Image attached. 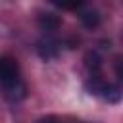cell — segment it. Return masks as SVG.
Returning <instances> with one entry per match:
<instances>
[{"label":"cell","mask_w":123,"mask_h":123,"mask_svg":"<svg viewBox=\"0 0 123 123\" xmlns=\"http://www.w3.org/2000/svg\"><path fill=\"white\" fill-rule=\"evenodd\" d=\"M0 86L10 102H21L27 96V86L21 81L19 65L10 56L0 58Z\"/></svg>","instance_id":"6da1fadb"},{"label":"cell","mask_w":123,"mask_h":123,"mask_svg":"<svg viewBox=\"0 0 123 123\" xmlns=\"http://www.w3.org/2000/svg\"><path fill=\"white\" fill-rule=\"evenodd\" d=\"M58 40L52 38V37H42L38 42H37V52L42 60H52L58 56Z\"/></svg>","instance_id":"7a4b0ae2"},{"label":"cell","mask_w":123,"mask_h":123,"mask_svg":"<svg viewBox=\"0 0 123 123\" xmlns=\"http://www.w3.org/2000/svg\"><path fill=\"white\" fill-rule=\"evenodd\" d=\"M60 17L58 15H54V13H40V17H38V25H40V29L42 31H46V33H54L58 27H60Z\"/></svg>","instance_id":"3957f363"},{"label":"cell","mask_w":123,"mask_h":123,"mask_svg":"<svg viewBox=\"0 0 123 123\" xmlns=\"http://www.w3.org/2000/svg\"><path fill=\"white\" fill-rule=\"evenodd\" d=\"M79 17H81V23H83L86 29L98 27V23H100V15H98L96 10H85V12H81Z\"/></svg>","instance_id":"277c9868"},{"label":"cell","mask_w":123,"mask_h":123,"mask_svg":"<svg viewBox=\"0 0 123 123\" xmlns=\"http://www.w3.org/2000/svg\"><path fill=\"white\" fill-rule=\"evenodd\" d=\"M86 67H88V71H90V77L100 75V69H102V58H100L96 52H88V54H86Z\"/></svg>","instance_id":"5b68a950"},{"label":"cell","mask_w":123,"mask_h":123,"mask_svg":"<svg viewBox=\"0 0 123 123\" xmlns=\"http://www.w3.org/2000/svg\"><path fill=\"white\" fill-rule=\"evenodd\" d=\"M52 4L58 6V8H62V10L73 12V10H79V8L85 4V0H52Z\"/></svg>","instance_id":"8992f818"},{"label":"cell","mask_w":123,"mask_h":123,"mask_svg":"<svg viewBox=\"0 0 123 123\" xmlns=\"http://www.w3.org/2000/svg\"><path fill=\"white\" fill-rule=\"evenodd\" d=\"M38 123H60L58 119H54V117H44V119H40Z\"/></svg>","instance_id":"52a82bcc"}]
</instances>
